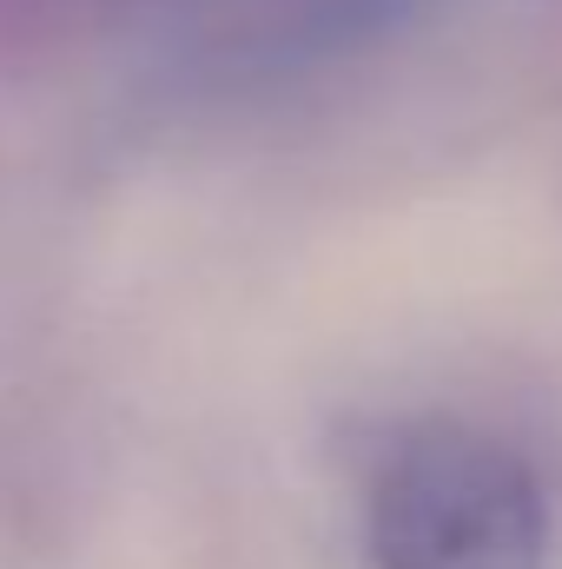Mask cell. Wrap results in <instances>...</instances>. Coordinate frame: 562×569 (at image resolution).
<instances>
[{
	"label": "cell",
	"instance_id": "1",
	"mask_svg": "<svg viewBox=\"0 0 562 569\" xmlns=\"http://www.w3.org/2000/svg\"><path fill=\"white\" fill-rule=\"evenodd\" d=\"M371 569H556V497L503 430L418 411L378 437L358 483Z\"/></svg>",
	"mask_w": 562,
	"mask_h": 569
},
{
	"label": "cell",
	"instance_id": "2",
	"mask_svg": "<svg viewBox=\"0 0 562 569\" xmlns=\"http://www.w3.org/2000/svg\"><path fill=\"white\" fill-rule=\"evenodd\" d=\"M450 7L463 0H159L145 20L172 93L252 100L398 47Z\"/></svg>",
	"mask_w": 562,
	"mask_h": 569
},
{
	"label": "cell",
	"instance_id": "3",
	"mask_svg": "<svg viewBox=\"0 0 562 569\" xmlns=\"http://www.w3.org/2000/svg\"><path fill=\"white\" fill-rule=\"evenodd\" d=\"M159 0H0V67H47Z\"/></svg>",
	"mask_w": 562,
	"mask_h": 569
}]
</instances>
